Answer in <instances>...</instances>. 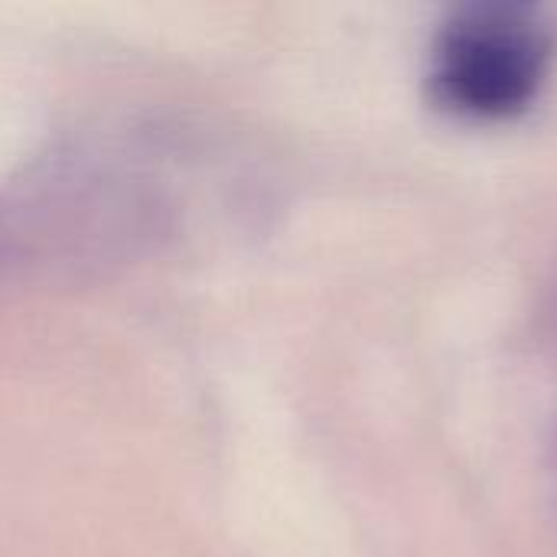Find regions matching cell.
Returning a JSON list of instances; mask_svg holds the SVG:
<instances>
[{
  "mask_svg": "<svg viewBox=\"0 0 557 557\" xmlns=\"http://www.w3.org/2000/svg\"><path fill=\"white\" fill-rule=\"evenodd\" d=\"M552 20L529 3H473L457 10L431 46V98L467 121L522 114L555 65Z\"/></svg>",
  "mask_w": 557,
  "mask_h": 557,
  "instance_id": "7a4b0ae2",
  "label": "cell"
},
{
  "mask_svg": "<svg viewBox=\"0 0 557 557\" xmlns=\"http://www.w3.org/2000/svg\"><path fill=\"white\" fill-rule=\"evenodd\" d=\"M180 186L163 140L85 134L33 157L0 186V277H82L173 235Z\"/></svg>",
  "mask_w": 557,
  "mask_h": 557,
  "instance_id": "6da1fadb",
  "label": "cell"
}]
</instances>
